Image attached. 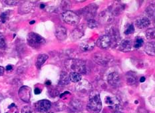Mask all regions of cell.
Listing matches in <instances>:
<instances>
[{
	"label": "cell",
	"instance_id": "1",
	"mask_svg": "<svg viewBox=\"0 0 155 113\" xmlns=\"http://www.w3.org/2000/svg\"><path fill=\"white\" fill-rule=\"evenodd\" d=\"M65 66L71 73H85L86 66L85 63L79 59H69L65 61Z\"/></svg>",
	"mask_w": 155,
	"mask_h": 113
},
{
	"label": "cell",
	"instance_id": "2",
	"mask_svg": "<svg viewBox=\"0 0 155 113\" xmlns=\"http://www.w3.org/2000/svg\"><path fill=\"white\" fill-rule=\"evenodd\" d=\"M88 108L91 111L95 112H99L102 108V102L101 101L99 93L97 91H93L90 94Z\"/></svg>",
	"mask_w": 155,
	"mask_h": 113
},
{
	"label": "cell",
	"instance_id": "3",
	"mask_svg": "<svg viewBox=\"0 0 155 113\" xmlns=\"http://www.w3.org/2000/svg\"><path fill=\"white\" fill-rule=\"evenodd\" d=\"M27 41L28 44L32 47L38 48L45 43V40L41 35L35 33H29L27 37Z\"/></svg>",
	"mask_w": 155,
	"mask_h": 113
},
{
	"label": "cell",
	"instance_id": "4",
	"mask_svg": "<svg viewBox=\"0 0 155 113\" xmlns=\"http://www.w3.org/2000/svg\"><path fill=\"white\" fill-rule=\"evenodd\" d=\"M63 21L71 25H77L79 23V17L71 11H66L61 14Z\"/></svg>",
	"mask_w": 155,
	"mask_h": 113
},
{
	"label": "cell",
	"instance_id": "5",
	"mask_svg": "<svg viewBox=\"0 0 155 113\" xmlns=\"http://www.w3.org/2000/svg\"><path fill=\"white\" fill-rule=\"evenodd\" d=\"M112 56L109 55L104 54L101 53H95L93 56V59L97 64L101 65H107L112 61Z\"/></svg>",
	"mask_w": 155,
	"mask_h": 113
},
{
	"label": "cell",
	"instance_id": "6",
	"mask_svg": "<svg viewBox=\"0 0 155 113\" xmlns=\"http://www.w3.org/2000/svg\"><path fill=\"white\" fill-rule=\"evenodd\" d=\"M77 91L81 94H86L92 90V86L86 80H81L76 86Z\"/></svg>",
	"mask_w": 155,
	"mask_h": 113
},
{
	"label": "cell",
	"instance_id": "7",
	"mask_svg": "<svg viewBox=\"0 0 155 113\" xmlns=\"http://www.w3.org/2000/svg\"><path fill=\"white\" fill-rule=\"evenodd\" d=\"M35 107L36 111L39 112H48L51 108V102L48 100H41L35 103Z\"/></svg>",
	"mask_w": 155,
	"mask_h": 113
},
{
	"label": "cell",
	"instance_id": "8",
	"mask_svg": "<svg viewBox=\"0 0 155 113\" xmlns=\"http://www.w3.org/2000/svg\"><path fill=\"white\" fill-rule=\"evenodd\" d=\"M112 43V40L109 35H103L98 39L97 41V45L100 49H105L109 48Z\"/></svg>",
	"mask_w": 155,
	"mask_h": 113
},
{
	"label": "cell",
	"instance_id": "9",
	"mask_svg": "<svg viewBox=\"0 0 155 113\" xmlns=\"http://www.w3.org/2000/svg\"><path fill=\"white\" fill-rule=\"evenodd\" d=\"M108 82L109 84L116 87V86H119L120 85L121 82V78L119 74L117 73H112L108 76Z\"/></svg>",
	"mask_w": 155,
	"mask_h": 113
},
{
	"label": "cell",
	"instance_id": "10",
	"mask_svg": "<svg viewBox=\"0 0 155 113\" xmlns=\"http://www.w3.org/2000/svg\"><path fill=\"white\" fill-rule=\"evenodd\" d=\"M97 7L94 4H90L89 6L86 7V8L84 9L83 12L84 15L89 19V20L93 19L94 17H95L96 14V11H97Z\"/></svg>",
	"mask_w": 155,
	"mask_h": 113
},
{
	"label": "cell",
	"instance_id": "11",
	"mask_svg": "<svg viewBox=\"0 0 155 113\" xmlns=\"http://www.w3.org/2000/svg\"><path fill=\"white\" fill-rule=\"evenodd\" d=\"M55 35L59 41H64L67 38V29L63 26L57 27L55 31Z\"/></svg>",
	"mask_w": 155,
	"mask_h": 113
},
{
	"label": "cell",
	"instance_id": "12",
	"mask_svg": "<svg viewBox=\"0 0 155 113\" xmlns=\"http://www.w3.org/2000/svg\"><path fill=\"white\" fill-rule=\"evenodd\" d=\"M19 96L23 101L25 102L29 101L30 98V89L28 86H23L19 90Z\"/></svg>",
	"mask_w": 155,
	"mask_h": 113
},
{
	"label": "cell",
	"instance_id": "13",
	"mask_svg": "<svg viewBox=\"0 0 155 113\" xmlns=\"http://www.w3.org/2000/svg\"><path fill=\"white\" fill-rule=\"evenodd\" d=\"M95 47V42L91 40H86L81 43L80 48L84 52L90 51L93 49Z\"/></svg>",
	"mask_w": 155,
	"mask_h": 113
},
{
	"label": "cell",
	"instance_id": "14",
	"mask_svg": "<svg viewBox=\"0 0 155 113\" xmlns=\"http://www.w3.org/2000/svg\"><path fill=\"white\" fill-rule=\"evenodd\" d=\"M105 102L107 105L113 108H118L119 107V102L118 100L112 96H107L105 98Z\"/></svg>",
	"mask_w": 155,
	"mask_h": 113
},
{
	"label": "cell",
	"instance_id": "15",
	"mask_svg": "<svg viewBox=\"0 0 155 113\" xmlns=\"http://www.w3.org/2000/svg\"><path fill=\"white\" fill-rule=\"evenodd\" d=\"M133 44L130 40H124L120 43L119 49L123 52H129L131 51Z\"/></svg>",
	"mask_w": 155,
	"mask_h": 113
},
{
	"label": "cell",
	"instance_id": "16",
	"mask_svg": "<svg viewBox=\"0 0 155 113\" xmlns=\"http://www.w3.org/2000/svg\"><path fill=\"white\" fill-rule=\"evenodd\" d=\"M100 19L103 23H110L112 21L113 17L109 11H104L100 14Z\"/></svg>",
	"mask_w": 155,
	"mask_h": 113
},
{
	"label": "cell",
	"instance_id": "17",
	"mask_svg": "<svg viewBox=\"0 0 155 113\" xmlns=\"http://www.w3.org/2000/svg\"><path fill=\"white\" fill-rule=\"evenodd\" d=\"M150 24V21L147 18H142L137 20L136 25L138 28L143 29L149 26Z\"/></svg>",
	"mask_w": 155,
	"mask_h": 113
},
{
	"label": "cell",
	"instance_id": "18",
	"mask_svg": "<svg viewBox=\"0 0 155 113\" xmlns=\"http://www.w3.org/2000/svg\"><path fill=\"white\" fill-rule=\"evenodd\" d=\"M155 45L154 42H149L146 44L144 51L148 55L150 56H154L155 55Z\"/></svg>",
	"mask_w": 155,
	"mask_h": 113
},
{
	"label": "cell",
	"instance_id": "19",
	"mask_svg": "<svg viewBox=\"0 0 155 113\" xmlns=\"http://www.w3.org/2000/svg\"><path fill=\"white\" fill-rule=\"evenodd\" d=\"M49 58L48 55H47L45 54H42L38 56L37 58V61H36V66L38 69H40L41 67V66L44 64L45 62L48 60Z\"/></svg>",
	"mask_w": 155,
	"mask_h": 113
},
{
	"label": "cell",
	"instance_id": "20",
	"mask_svg": "<svg viewBox=\"0 0 155 113\" xmlns=\"http://www.w3.org/2000/svg\"><path fill=\"white\" fill-rule=\"evenodd\" d=\"M127 81L128 84L134 85L136 84L137 82V76L134 73H128L127 75Z\"/></svg>",
	"mask_w": 155,
	"mask_h": 113
},
{
	"label": "cell",
	"instance_id": "21",
	"mask_svg": "<svg viewBox=\"0 0 155 113\" xmlns=\"http://www.w3.org/2000/svg\"><path fill=\"white\" fill-rule=\"evenodd\" d=\"M69 79L73 82H78L82 79V76L78 73H71Z\"/></svg>",
	"mask_w": 155,
	"mask_h": 113
},
{
	"label": "cell",
	"instance_id": "22",
	"mask_svg": "<svg viewBox=\"0 0 155 113\" xmlns=\"http://www.w3.org/2000/svg\"><path fill=\"white\" fill-rule=\"evenodd\" d=\"M33 9V4L31 2H25L21 6V10L24 13H28L32 11Z\"/></svg>",
	"mask_w": 155,
	"mask_h": 113
},
{
	"label": "cell",
	"instance_id": "23",
	"mask_svg": "<svg viewBox=\"0 0 155 113\" xmlns=\"http://www.w3.org/2000/svg\"><path fill=\"white\" fill-rule=\"evenodd\" d=\"M83 35V30L80 28H77L73 31L72 33V38H75V39H78Z\"/></svg>",
	"mask_w": 155,
	"mask_h": 113
},
{
	"label": "cell",
	"instance_id": "24",
	"mask_svg": "<svg viewBox=\"0 0 155 113\" xmlns=\"http://www.w3.org/2000/svg\"><path fill=\"white\" fill-rule=\"evenodd\" d=\"M146 36L148 39H153L155 37V30L154 28H151L148 29L146 31Z\"/></svg>",
	"mask_w": 155,
	"mask_h": 113
},
{
	"label": "cell",
	"instance_id": "25",
	"mask_svg": "<svg viewBox=\"0 0 155 113\" xmlns=\"http://www.w3.org/2000/svg\"><path fill=\"white\" fill-rule=\"evenodd\" d=\"M69 77L65 75V73H63V74L61 76V79H60V83H62L63 85H66L68 84V81H69Z\"/></svg>",
	"mask_w": 155,
	"mask_h": 113
},
{
	"label": "cell",
	"instance_id": "26",
	"mask_svg": "<svg viewBox=\"0 0 155 113\" xmlns=\"http://www.w3.org/2000/svg\"><path fill=\"white\" fill-rule=\"evenodd\" d=\"M21 113H35V112L31 106H25L21 109Z\"/></svg>",
	"mask_w": 155,
	"mask_h": 113
},
{
	"label": "cell",
	"instance_id": "27",
	"mask_svg": "<svg viewBox=\"0 0 155 113\" xmlns=\"http://www.w3.org/2000/svg\"><path fill=\"white\" fill-rule=\"evenodd\" d=\"M71 106L72 108H75V111H78L81 107V105L80 102L75 100V101L72 102V103H71Z\"/></svg>",
	"mask_w": 155,
	"mask_h": 113
},
{
	"label": "cell",
	"instance_id": "28",
	"mask_svg": "<svg viewBox=\"0 0 155 113\" xmlns=\"http://www.w3.org/2000/svg\"><path fill=\"white\" fill-rule=\"evenodd\" d=\"M143 43H144L143 39H141V38L138 37V38L136 39L135 43H134V47H135V48H139V47H140L143 46Z\"/></svg>",
	"mask_w": 155,
	"mask_h": 113
},
{
	"label": "cell",
	"instance_id": "29",
	"mask_svg": "<svg viewBox=\"0 0 155 113\" xmlns=\"http://www.w3.org/2000/svg\"><path fill=\"white\" fill-rule=\"evenodd\" d=\"M88 25L90 28H95L97 27V26H98V23H97V22L95 21V19H90V20H88Z\"/></svg>",
	"mask_w": 155,
	"mask_h": 113
},
{
	"label": "cell",
	"instance_id": "30",
	"mask_svg": "<svg viewBox=\"0 0 155 113\" xmlns=\"http://www.w3.org/2000/svg\"><path fill=\"white\" fill-rule=\"evenodd\" d=\"M134 26L133 25H130L127 28L125 31H124V33H125L126 35H129V34H132V33H134Z\"/></svg>",
	"mask_w": 155,
	"mask_h": 113
},
{
	"label": "cell",
	"instance_id": "31",
	"mask_svg": "<svg viewBox=\"0 0 155 113\" xmlns=\"http://www.w3.org/2000/svg\"><path fill=\"white\" fill-rule=\"evenodd\" d=\"M8 19V14L7 12H4L2 13V15H0V19L2 23H5L7 21V20Z\"/></svg>",
	"mask_w": 155,
	"mask_h": 113
},
{
	"label": "cell",
	"instance_id": "32",
	"mask_svg": "<svg viewBox=\"0 0 155 113\" xmlns=\"http://www.w3.org/2000/svg\"><path fill=\"white\" fill-rule=\"evenodd\" d=\"M5 47V41L4 39V37L0 33V48H3Z\"/></svg>",
	"mask_w": 155,
	"mask_h": 113
},
{
	"label": "cell",
	"instance_id": "33",
	"mask_svg": "<svg viewBox=\"0 0 155 113\" xmlns=\"http://www.w3.org/2000/svg\"><path fill=\"white\" fill-rule=\"evenodd\" d=\"M5 3L9 5H15L18 3V1H5Z\"/></svg>",
	"mask_w": 155,
	"mask_h": 113
},
{
	"label": "cell",
	"instance_id": "34",
	"mask_svg": "<svg viewBox=\"0 0 155 113\" xmlns=\"http://www.w3.org/2000/svg\"><path fill=\"white\" fill-rule=\"evenodd\" d=\"M34 92H35V95H39V94H40V93H41V90H40L39 88H36V89L34 90Z\"/></svg>",
	"mask_w": 155,
	"mask_h": 113
},
{
	"label": "cell",
	"instance_id": "35",
	"mask_svg": "<svg viewBox=\"0 0 155 113\" xmlns=\"http://www.w3.org/2000/svg\"><path fill=\"white\" fill-rule=\"evenodd\" d=\"M3 73H4V68H3V66H0V76L2 75L3 74Z\"/></svg>",
	"mask_w": 155,
	"mask_h": 113
},
{
	"label": "cell",
	"instance_id": "36",
	"mask_svg": "<svg viewBox=\"0 0 155 113\" xmlns=\"http://www.w3.org/2000/svg\"><path fill=\"white\" fill-rule=\"evenodd\" d=\"M139 113H149V112L144 109H140V111H139Z\"/></svg>",
	"mask_w": 155,
	"mask_h": 113
},
{
	"label": "cell",
	"instance_id": "37",
	"mask_svg": "<svg viewBox=\"0 0 155 113\" xmlns=\"http://www.w3.org/2000/svg\"><path fill=\"white\" fill-rule=\"evenodd\" d=\"M12 69V66L11 65H8L6 66V70L7 71H10V70Z\"/></svg>",
	"mask_w": 155,
	"mask_h": 113
},
{
	"label": "cell",
	"instance_id": "38",
	"mask_svg": "<svg viewBox=\"0 0 155 113\" xmlns=\"http://www.w3.org/2000/svg\"><path fill=\"white\" fill-rule=\"evenodd\" d=\"M145 77H144V76H142V77L140 78V82H144L145 81Z\"/></svg>",
	"mask_w": 155,
	"mask_h": 113
},
{
	"label": "cell",
	"instance_id": "39",
	"mask_svg": "<svg viewBox=\"0 0 155 113\" xmlns=\"http://www.w3.org/2000/svg\"><path fill=\"white\" fill-rule=\"evenodd\" d=\"M46 84H47V85H49L50 84H51V81H48V82H46Z\"/></svg>",
	"mask_w": 155,
	"mask_h": 113
},
{
	"label": "cell",
	"instance_id": "40",
	"mask_svg": "<svg viewBox=\"0 0 155 113\" xmlns=\"http://www.w3.org/2000/svg\"><path fill=\"white\" fill-rule=\"evenodd\" d=\"M45 7V5L44 4H41V8H43Z\"/></svg>",
	"mask_w": 155,
	"mask_h": 113
},
{
	"label": "cell",
	"instance_id": "41",
	"mask_svg": "<svg viewBox=\"0 0 155 113\" xmlns=\"http://www.w3.org/2000/svg\"><path fill=\"white\" fill-rule=\"evenodd\" d=\"M114 113H123V112H120V111H116Z\"/></svg>",
	"mask_w": 155,
	"mask_h": 113
},
{
	"label": "cell",
	"instance_id": "42",
	"mask_svg": "<svg viewBox=\"0 0 155 113\" xmlns=\"http://www.w3.org/2000/svg\"><path fill=\"white\" fill-rule=\"evenodd\" d=\"M35 23V21H31L30 22V24H33V23Z\"/></svg>",
	"mask_w": 155,
	"mask_h": 113
},
{
	"label": "cell",
	"instance_id": "43",
	"mask_svg": "<svg viewBox=\"0 0 155 113\" xmlns=\"http://www.w3.org/2000/svg\"><path fill=\"white\" fill-rule=\"evenodd\" d=\"M48 113H53V112H48Z\"/></svg>",
	"mask_w": 155,
	"mask_h": 113
}]
</instances>
